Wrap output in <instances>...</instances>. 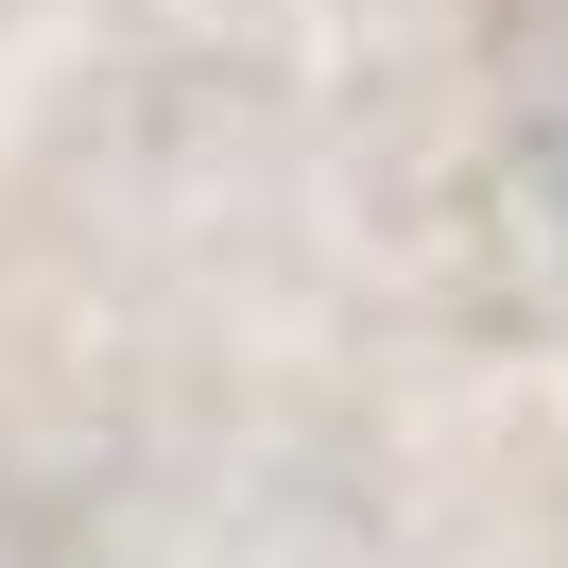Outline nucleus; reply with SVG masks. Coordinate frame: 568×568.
Wrapping results in <instances>:
<instances>
[{"mask_svg":"<svg viewBox=\"0 0 568 568\" xmlns=\"http://www.w3.org/2000/svg\"><path fill=\"white\" fill-rule=\"evenodd\" d=\"M551 190H568V139H551Z\"/></svg>","mask_w":568,"mask_h":568,"instance_id":"f257e3e1","label":"nucleus"}]
</instances>
